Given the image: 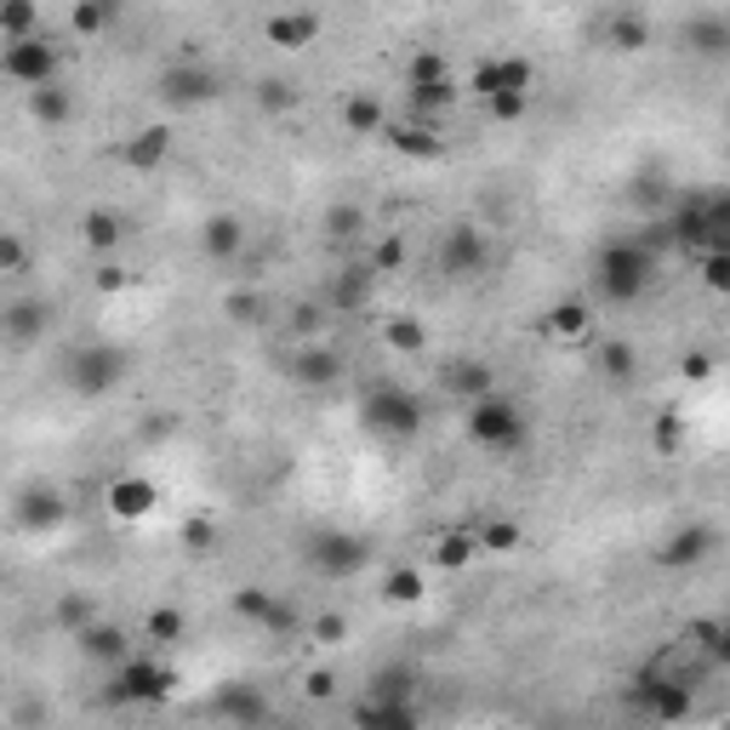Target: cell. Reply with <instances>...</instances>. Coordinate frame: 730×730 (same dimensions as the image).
I'll return each mask as SVG.
<instances>
[{
    "mask_svg": "<svg viewBox=\"0 0 730 730\" xmlns=\"http://www.w3.org/2000/svg\"><path fill=\"white\" fill-rule=\"evenodd\" d=\"M656 280V251L645 240H611L593 257V286L605 303H640Z\"/></svg>",
    "mask_w": 730,
    "mask_h": 730,
    "instance_id": "1",
    "label": "cell"
},
{
    "mask_svg": "<svg viewBox=\"0 0 730 730\" xmlns=\"http://www.w3.org/2000/svg\"><path fill=\"white\" fill-rule=\"evenodd\" d=\"M462 434H469V445H480V451H491V457H514L519 445H525V411L508 400V394H480V400H469L462 406Z\"/></svg>",
    "mask_w": 730,
    "mask_h": 730,
    "instance_id": "2",
    "label": "cell"
},
{
    "mask_svg": "<svg viewBox=\"0 0 730 730\" xmlns=\"http://www.w3.org/2000/svg\"><path fill=\"white\" fill-rule=\"evenodd\" d=\"M359 417H365V428H372L377 440H417V428H422V406L400 383H372L365 388L359 394Z\"/></svg>",
    "mask_w": 730,
    "mask_h": 730,
    "instance_id": "3",
    "label": "cell"
},
{
    "mask_svg": "<svg viewBox=\"0 0 730 730\" xmlns=\"http://www.w3.org/2000/svg\"><path fill=\"white\" fill-rule=\"evenodd\" d=\"M0 75L12 86L35 92L46 80H57V46L46 35H23V41H0Z\"/></svg>",
    "mask_w": 730,
    "mask_h": 730,
    "instance_id": "4",
    "label": "cell"
},
{
    "mask_svg": "<svg viewBox=\"0 0 730 730\" xmlns=\"http://www.w3.org/2000/svg\"><path fill=\"white\" fill-rule=\"evenodd\" d=\"M120 377H126V354L109 348V343H92L69 359V388L80 400H104L109 388H120Z\"/></svg>",
    "mask_w": 730,
    "mask_h": 730,
    "instance_id": "5",
    "label": "cell"
},
{
    "mask_svg": "<svg viewBox=\"0 0 730 730\" xmlns=\"http://www.w3.org/2000/svg\"><path fill=\"white\" fill-rule=\"evenodd\" d=\"M223 92V80H217V69H206L201 57H183V63H172V69L160 75V97L165 104H178V109H194V104H212V97Z\"/></svg>",
    "mask_w": 730,
    "mask_h": 730,
    "instance_id": "6",
    "label": "cell"
},
{
    "mask_svg": "<svg viewBox=\"0 0 730 730\" xmlns=\"http://www.w3.org/2000/svg\"><path fill=\"white\" fill-rule=\"evenodd\" d=\"M172 685H178V674L172 668H160V662H149V656H120V702H165L172 696Z\"/></svg>",
    "mask_w": 730,
    "mask_h": 730,
    "instance_id": "7",
    "label": "cell"
},
{
    "mask_svg": "<svg viewBox=\"0 0 730 730\" xmlns=\"http://www.w3.org/2000/svg\"><path fill=\"white\" fill-rule=\"evenodd\" d=\"M309 559H314L320 577H359L365 559H372V548H365L359 537H343V530H325V537L309 548Z\"/></svg>",
    "mask_w": 730,
    "mask_h": 730,
    "instance_id": "8",
    "label": "cell"
},
{
    "mask_svg": "<svg viewBox=\"0 0 730 730\" xmlns=\"http://www.w3.org/2000/svg\"><path fill=\"white\" fill-rule=\"evenodd\" d=\"M104 503H109V514H115L120 525H138V519L154 514L160 491H154V480H143V474H120V480H109Z\"/></svg>",
    "mask_w": 730,
    "mask_h": 730,
    "instance_id": "9",
    "label": "cell"
},
{
    "mask_svg": "<svg viewBox=\"0 0 730 730\" xmlns=\"http://www.w3.org/2000/svg\"><path fill=\"white\" fill-rule=\"evenodd\" d=\"M63 514H69V503H63L52 485H35V491H23L18 503H12V525L29 530V537H41V530H57Z\"/></svg>",
    "mask_w": 730,
    "mask_h": 730,
    "instance_id": "10",
    "label": "cell"
},
{
    "mask_svg": "<svg viewBox=\"0 0 730 730\" xmlns=\"http://www.w3.org/2000/svg\"><path fill=\"white\" fill-rule=\"evenodd\" d=\"M440 262H445V275H457V280L480 275L485 269V235H480L474 223H457L451 235H445V246H440Z\"/></svg>",
    "mask_w": 730,
    "mask_h": 730,
    "instance_id": "11",
    "label": "cell"
},
{
    "mask_svg": "<svg viewBox=\"0 0 730 730\" xmlns=\"http://www.w3.org/2000/svg\"><path fill=\"white\" fill-rule=\"evenodd\" d=\"M713 530L708 525H685V530H674L668 543L656 548V566H668V571H690V566H702V559L713 554Z\"/></svg>",
    "mask_w": 730,
    "mask_h": 730,
    "instance_id": "12",
    "label": "cell"
},
{
    "mask_svg": "<svg viewBox=\"0 0 730 730\" xmlns=\"http://www.w3.org/2000/svg\"><path fill=\"white\" fill-rule=\"evenodd\" d=\"M262 35H269V46H280V52H303L309 41H320V12H309V7L275 12L269 23H262Z\"/></svg>",
    "mask_w": 730,
    "mask_h": 730,
    "instance_id": "13",
    "label": "cell"
},
{
    "mask_svg": "<svg viewBox=\"0 0 730 730\" xmlns=\"http://www.w3.org/2000/svg\"><path fill=\"white\" fill-rule=\"evenodd\" d=\"M354 719L372 724V730H411L422 713L411 708V696H377V690H372V696H365V702L354 708Z\"/></svg>",
    "mask_w": 730,
    "mask_h": 730,
    "instance_id": "14",
    "label": "cell"
},
{
    "mask_svg": "<svg viewBox=\"0 0 730 730\" xmlns=\"http://www.w3.org/2000/svg\"><path fill=\"white\" fill-rule=\"evenodd\" d=\"M530 80H537V69H530L525 57H496V63H480L474 69V92H530Z\"/></svg>",
    "mask_w": 730,
    "mask_h": 730,
    "instance_id": "15",
    "label": "cell"
},
{
    "mask_svg": "<svg viewBox=\"0 0 730 730\" xmlns=\"http://www.w3.org/2000/svg\"><path fill=\"white\" fill-rule=\"evenodd\" d=\"M394 154H417V160H440L445 154V138L434 131V120H400V126H383Z\"/></svg>",
    "mask_w": 730,
    "mask_h": 730,
    "instance_id": "16",
    "label": "cell"
},
{
    "mask_svg": "<svg viewBox=\"0 0 730 730\" xmlns=\"http://www.w3.org/2000/svg\"><path fill=\"white\" fill-rule=\"evenodd\" d=\"M46 320H52V309L41 303V297H23V303H12L7 314H0V331H7L12 343H35L46 331Z\"/></svg>",
    "mask_w": 730,
    "mask_h": 730,
    "instance_id": "17",
    "label": "cell"
},
{
    "mask_svg": "<svg viewBox=\"0 0 730 730\" xmlns=\"http://www.w3.org/2000/svg\"><path fill=\"white\" fill-rule=\"evenodd\" d=\"M240 246H246L240 217H212V223L201 228V251H206L212 262H235V257H240Z\"/></svg>",
    "mask_w": 730,
    "mask_h": 730,
    "instance_id": "18",
    "label": "cell"
},
{
    "mask_svg": "<svg viewBox=\"0 0 730 730\" xmlns=\"http://www.w3.org/2000/svg\"><path fill=\"white\" fill-rule=\"evenodd\" d=\"M406 97H411V115L417 120H434V115H445V109H457V80L451 75H440V80H422V86H406Z\"/></svg>",
    "mask_w": 730,
    "mask_h": 730,
    "instance_id": "19",
    "label": "cell"
},
{
    "mask_svg": "<svg viewBox=\"0 0 730 730\" xmlns=\"http://www.w3.org/2000/svg\"><path fill=\"white\" fill-rule=\"evenodd\" d=\"M445 388L457 394L462 406H469V400H480V394H491V388H496V372H491L485 359H457L451 372H445Z\"/></svg>",
    "mask_w": 730,
    "mask_h": 730,
    "instance_id": "20",
    "label": "cell"
},
{
    "mask_svg": "<svg viewBox=\"0 0 730 730\" xmlns=\"http://www.w3.org/2000/svg\"><path fill=\"white\" fill-rule=\"evenodd\" d=\"M165 154H172V126H143L138 138L126 143V165H138V172H154Z\"/></svg>",
    "mask_w": 730,
    "mask_h": 730,
    "instance_id": "21",
    "label": "cell"
},
{
    "mask_svg": "<svg viewBox=\"0 0 730 730\" xmlns=\"http://www.w3.org/2000/svg\"><path fill=\"white\" fill-rule=\"evenodd\" d=\"M337 372H343V354L337 348H303V354H297V365H291V377L309 383V388L337 383Z\"/></svg>",
    "mask_w": 730,
    "mask_h": 730,
    "instance_id": "22",
    "label": "cell"
},
{
    "mask_svg": "<svg viewBox=\"0 0 730 730\" xmlns=\"http://www.w3.org/2000/svg\"><path fill=\"white\" fill-rule=\"evenodd\" d=\"M75 640H80V651H86V656H97V662H120V656L131 651L120 627H115V622H97V616H92V622L80 627Z\"/></svg>",
    "mask_w": 730,
    "mask_h": 730,
    "instance_id": "23",
    "label": "cell"
},
{
    "mask_svg": "<svg viewBox=\"0 0 730 730\" xmlns=\"http://www.w3.org/2000/svg\"><path fill=\"white\" fill-rule=\"evenodd\" d=\"M543 331H548V337L577 343V337H588V331H593V309H588V303H554V309L543 314Z\"/></svg>",
    "mask_w": 730,
    "mask_h": 730,
    "instance_id": "24",
    "label": "cell"
},
{
    "mask_svg": "<svg viewBox=\"0 0 730 730\" xmlns=\"http://www.w3.org/2000/svg\"><path fill=\"white\" fill-rule=\"evenodd\" d=\"M217 713H223L228 724H262V719H269V702H262V696H251L246 685H228V690L217 696Z\"/></svg>",
    "mask_w": 730,
    "mask_h": 730,
    "instance_id": "25",
    "label": "cell"
},
{
    "mask_svg": "<svg viewBox=\"0 0 730 730\" xmlns=\"http://www.w3.org/2000/svg\"><path fill=\"white\" fill-rule=\"evenodd\" d=\"M29 115H35L41 126H69L75 104H69V92H63L57 80H46V86H35V92H29Z\"/></svg>",
    "mask_w": 730,
    "mask_h": 730,
    "instance_id": "26",
    "label": "cell"
},
{
    "mask_svg": "<svg viewBox=\"0 0 730 730\" xmlns=\"http://www.w3.org/2000/svg\"><path fill=\"white\" fill-rule=\"evenodd\" d=\"M41 35V7L35 0H0V41Z\"/></svg>",
    "mask_w": 730,
    "mask_h": 730,
    "instance_id": "27",
    "label": "cell"
},
{
    "mask_svg": "<svg viewBox=\"0 0 730 730\" xmlns=\"http://www.w3.org/2000/svg\"><path fill=\"white\" fill-rule=\"evenodd\" d=\"M343 126L354 131V138H377V131H383L388 120H383V104H377V97H365V92H354V97H348V104H343Z\"/></svg>",
    "mask_w": 730,
    "mask_h": 730,
    "instance_id": "28",
    "label": "cell"
},
{
    "mask_svg": "<svg viewBox=\"0 0 730 730\" xmlns=\"http://www.w3.org/2000/svg\"><path fill=\"white\" fill-rule=\"evenodd\" d=\"M685 46H690L696 57H724V46H730L724 18H696V23L685 29Z\"/></svg>",
    "mask_w": 730,
    "mask_h": 730,
    "instance_id": "29",
    "label": "cell"
},
{
    "mask_svg": "<svg viewBox=\"0 0 730 730\" xmlns=\"http://www.w3.org/2000/svg\"><path fill=\"white\" fill-rule=\"evenodd\" d=\"M115 7L120 0H75V12H69V29L80 41H97L109 29V18H115Z\"/></svg>",
    "mask_w": 730,
    "mask_h": 730,
    "instance_id": "30",
    "label": "cell"
},
{
    "mask_svg": "<svg viewBox=\"0 0 730 730\" xmlns=\"http://www.w3.org/2000/svg\"><path fill=\"white\" fill-rule=\"evenodd\" d=\"M605 41H611V52H645L651 46V23L640 12H622V18H611Z\"/></svg>",
    "mask_w": 730,
    "mask_h": 730,
    "instance_id": "31",
    "label": "cell"
},
{
    "mask_svg": "<svg viewBox=\"0 0 730 730\" xmlns=\"http://www.w3.org/2000/svg\"><path fill=\"white\" fill-rule=\"evenodd\" d=\"M372 280H377V275L365 269V262L343 269V275H337V286H331V297H337V309H348V314H354V309H365V297H372Z\"/></svg>",
    "mask_w": 730,
    "mask_h": 730,
    "instance_id": "32",
    "label": "cell"
},
{
    "mask_svg": "<svg viewBox=\"0 0 730 730\" xmlns=\"http://www.w3.org/2000/svg\"><path fill=\"white\" fill-rule=\"evenodd\" d=\"M120 235H126V228H120L115 212H86V217H80V240H86L92 251H115Z\"/></svg>",
    "mask_w": 730,
    "mask_h": 730,
    "instance_id": "33",
    "label": "cell"
},
{
    "mask_svg": "<svg viewBox=\"0 0 730 730\" xmlns=\"http://www.w3.org/2000/svg\"><path fill=\"white\" fill-rule=\"evenodd\" d=\"M674 240L690 246V251H708V246H713V235H708V212H702V206H685V212L674 217Z\"/></svg>",
    "mask_w": 730,
    "mask_h": 730,
    "instance_id": "34",
    "label": "cell"
},
{
    "mask_svg": "<svg viewBox=\"0 0 730 730\" xmlns=\"http://www.w3.org/2000/svg\"><path fill=\"white\" fill-rule=\"evenodd\" d=\"M183 627H189V622H183L178 605H154L149 622H143V640H154V645H178V640H183Z\"/></svg>",
    "mask_w": 730,
    "mask_h": 730,
    "instance_id": "35",
    "label": "cell"
},
{
    "mask_svg": "<svg viewBox=\"0 0 730 730\" xmlns=\"http://www.w3.org/2000/svg\"><path fill=\"white\" fill-rule=\"evenodd\" d=\"M474 554H480L474 530H445V537H440V548H434V559H440L445 571H462V566H469Z\"/></svg>",
    "mask_w": 730,
    "mask_h": 730,
    "instance_id": "36",
    "label": "cell"
},
{
    "mask_svg": "<svg viewBox=\"0 0 730 730\" xmlns=\"http://www.w3.org/2000/svg\"><path fill=\"white\" fill-rule=\"evenodd\" d=\"M269 605H275V593L257 588V582H246V588L228 593V611H235L240 622H262V616H269Z\"/></svg>",
    "mask_w": 730,
    "mask_h": 730,
    "instance_id": "37",
    "label": "cell"
},
{
    "mask_svg": "<svg viewBox=\"0 0 730 730\" xmlns=\"http://www.w3.org/2000/svg\"><path fill=\"white\" fill-rule=\"evenodd\" d=\"M52 616H57V627H63V634H80V627L97 616V600H92V593H63Z\"/></svg>",
    "mask_w": 730,
    "mask_h": 730,
    "instance_id": "38",
    "label": "cell"
},
{
    "mask_svg": "<svg viewBox=\"0 0 730 730\" xmlns=\"http://www.w3.org/2000/svg\"><path fill=\"white\" fill-rule=\"evenodd\" d=\"M383 600H388V605H417V600H422V577H417L411 566H394V571L383 577Z\"/></svg>",
    "mask_w": 730,
    "mask_h": 730,
    "instance_id": "39",
    "label": "cell"
},
{
    "mask_svg": "<svg viewBox=\"0 0 730 730\" xmlns=\"http://www.w3.org/2000/svg\"><path fill=\"white\" fill-rule=\"evenodd\" d=\"M383 337H388L394 354H422V348H428L422 320H388V325H383Z\"/></svg>",
    "mask_w": 730,
    "mask_h": 730,
    "instance_id": "40",
    "label": "cell"
},
{
    "mask_svg": "<svg viewBox=\"0 0 730 730\" xmlns=\"http://www.w3.org/2000/svg\"><path fill=\"white\" fill-rule=\"evenodd\" d=\"M474 543H480L485 554H514V548H519V525H514V519H491L485 530H474Z\"/></svg>",
    "mask_w": 730,
    "mask_h": 730,
    "instance_id": "41",
    "label": "cell"
},
{
    "mask_svg": "<svg viewBox=\"0 0 730 730\" xmlns=\"http://www.w3.org/2000/svg\"><path fill=\"white\" fill-rule=\"evenodd\" d=\"M320 228H325L331 240H354L359 228H365V212H359V206H331V212L320 217Z\"/></svg>",
    "mask_w": 730,
    "mask_h": 730,
    "instance_id": "42",
    "label": "cell"
},
{
    "mask_svg": "<svg viewBox=\"0 0 730 730\" xmlns=\"http://www.w3.org/2000/svg\"><path fill=\"white\" fill-rule=\"evenodd\" d=\"M593 365H600V372H605L611 383H622L627 372H634V348H627V343H600V354H593Z\"/></svg>",
    "mask_w": 730,
    "mask_h": 730,
    "instance_id": "43",
    "label": "cell"
},
{
    "mask_svg": "<svg viewBox=\"0 0 730 730\" xmlns=\"http://www.w3.org/2000/svg\"><path fill=\"white\" fill-rule=\"evenodd\" d=\"M702 286L708 291H730V246H708L702 251Z\"/></svg>",
    "mask_w": 730,
    "mask_h": 730,
    "instance_id": "44",
    "label": "cell"
},
{
    "mask_svg": "<svg viewBox=\"0 0 730 730\" xmlns=\"http://www.w3.org/2000/svg\"><path fill=\"white\" fill-rule=\"evenodd\" d=\"M651 440H656V451H662V457H674V451L685 445V411H662Z\"/></svg>",
    "mask_w": 730,
    "mask_h": 730,
    "instance_id": "45",
    "label": "cell"
},
{
    "mask_svg": "<svg viewBox=\"0 0 730 730\" xmlns=\"http://www.w3.org/2000/svg\"><path fill=\"white\" fill-rule=\"evenodd\" d=\"M223 314L235 320V325H257L262 320V297L257 291H228L223 297Z\"/></svg>",
    "mask_w": 730,
    "mask_h": 730,
    "instance_id": "46",
    "label": "cell"
},
{
    "mask_svg": "<svg viewBox=\"0 0 730 730\" xmlns=\"http://www.w3.org/2000/svg\"><path fill=\"white\" fill-rule=\"evenodd\" d=\"M23 269H29V246H23V235L0 228V275H23Z\"/></svg>",
    "mask_w": 730,
    "mask_h": 730,
    "instance_id": "47",
    "label": "cell"
},
{
    "mask_svg": "<svg viewBox=\"0 0 730 730\" xmlns=\"http://www.w3.org/2000/svg\"><path fill=\"white\" fill-rule=\"evenodd\" d=\"M400 262H406V240H400V235H388L372 257H365V269H372V275H394Z\"/></svg>",
    "mask_w": 730,
    "mask_h": 730,
    "instance_id": "48",
    "label": "cell"
},
{
    "mask_svg": "<svg viewBox=\"0 0 730 730\" xmlns=\"http://www.w3.org/2000/svg\"><path fill=\"white\" fill-rule=\"evenodd\" d=\"M525 104H530V92H485L491 120H519V115H525Z\"/></svg>",
    "mask_w": 730,
    "mask_h": 730,
    "instance_id": "49",
    "label": "cell"
},
{
    "mask_svg": "<svg viewBox=\"0 0 730 730\" xmlns=\"http://www.w3.org/2000/svg\"><path fill=\"white\" fill-rule=\"evenodd\" d=\"M440 75H451L440 52H417V57L406 63V86H422V80H440Z\"/></svg>",
    "mask_w": 730,
    "mask_h": 730,
    "instance_id": "50",
    "label": "cell"
},
{
    "mask_svg": "<svg viewBox=\"0 0 730 730\" xmlns=\"http://www.w3.org/2000/svg\"><path fill=\"white\" fill-rule=\"evenodd\" d=\"M257 104L269 109V115H286V109L297 104V92H291V80H262V86H257Z\"/></svg>",
    "mask_w": 730,
    "mask_h": 730,
    "instance_id": "51",
    "label": "cell"
},
{
    "mask_svg": "<svg viewBox=\"0 0 730 730\" xmlns=\"http://www.w3.org/2000/svg\"><path fill=\"white\" fill-rule=\"evenodd\" d=\"M212 543H217V525L212 519H183V548L189 554H212Z\"/></svg>",
    "mask_w": 730,
    "mask_h": 730,
    "instance_id": "52",
    "label": "cell"
},
{
    "mask_svg": "<svg viewBox=\"0 0 730 730\" xmlns=\"http://www.w3.org/2000/svg\"><path fill=\"white\" fill-rule=\"evenodd\" d=\"M126 286H131V275L120 269V262H97V269H92V291L115 297V291H126Z\"/></svg>",
    "mask_w": 730,
    "mask_h": 730,
    "instance_id": "53",
    "label": "cell"
},
{
    "mask_svg": "<svg viewBox=\"0 0 730 730\" xmlns=\"http://www.w3.org/2000/svg\"><path fill=\"white\" fill-rule=\"evenodd\" d=\"M343 634H348V622H343V616H331V611L314 622V640H320V645H343Z\"/></svg>",
    "mask_w": 730,
    "mask_h": 730,
    "instance_id": "54",
    "label": "cell"
},
{
    "mask_svg": "<svg viewBox=\"0 0 730 730\" xmlns=\"http://www.w3.org/2000/svg\"><path fill=\"white\" fill-rule=\"evenodd\" d=\"M262 627H275V634H291V627H297V611H291L286 600H275L269 616H262Z\"/></svg>",
    "mask_w": 730,
    "mask_h": 730,
    "instance_id": "55",
    "label": "cell"
},
{
    "mask_svg": "<svg viewBox=\"0 0 730 730\" xmlns=\"http://www.w3.org/2000/svg\"><path fill=\"white\" fill-rule=\"evenodd\" d=\"M708 372H713V354H685V377L690 383H702Z\"/></svg>",
    "mask_w": 730,
    "mask_h": 730,
    "instance_id": "56",
    "label": "cell"
},
{
    "mask_svg": "<svg viewBox=\"0 0 730 730\" xmlns=\"http://www.w3.org/2000/svg\"><path fill=\"white\" fill-rule=\"evenodd\" d=\"M331 690H337V679H331V674H309V696H331Z\"/></svg>",
    "mask_w": 730,
    "mask_h": 730,
    "instance_id": "57",
    "label": "cell"
},
{
    "mask_svg": "<svg viewBox=\"0 0 730 730\" xmlns=\"http://www.w3.org/2000/svg\"><path fill=\"white\" fill-rule=\"evenodd\" d=\"M303 7H309V0H303Z\"/></svg>",
    "mask_w": 730,
    "mask_h": 730,
    "instance_id": "58",
    "label": "cell"
}]
</instances>
